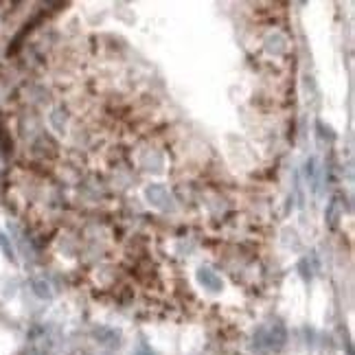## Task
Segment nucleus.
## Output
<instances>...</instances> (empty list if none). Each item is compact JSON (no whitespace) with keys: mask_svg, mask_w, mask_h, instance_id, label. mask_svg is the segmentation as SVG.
Returning a JSON list of instances; mask_svg holds the SVG:
<instances>
[{"mask_svg":"<svg viewBox=\"0 0 355 355\" xmlns=\"http://www.w3.org/2000/svg\"><path fill=\"white\" fill-rule=\"evenodd\" d=\"M145 198H147L149 204L158 208V211H169V208H173V198H171L169 191L162 185H149L145 189Z\"/></svg>","mask_w":355,"mask_h":355,"instance_id":"1","label":"nucleus"},{"mask_svg":"<svg viewBox=\"0 0 355 355\" xmlns=\"http://www.w3.org/2000/svg\"><path fill=\"white\" fill-rule=\"evenodd\" d=\"M134 355H154V353H151V348H149V346H141Z\"/></svg>","mask_w":355,"mask_h":355,"instance_id":"12","label":"nucleus"},{"mask_svg":"<svg viewBox=\"0 0 355 355\" xmlns=\"http://www.w3.org/2000/svg\"><path fill=\"white\" fill-rule=\"evenodd\" d=\"M0 248H3V252H5V255H7V259H11V261H14V248H11L9 239L5 237L3 232H0Z\"/></svg>","mask_w":355,"mask_h":355,"instance_id":"9","label":"nucleus"},{"mask_svg":"<svg viewBox=\"0 0 355 355\" xmlns=\"http://www.w3.org/2000/svg\"><path fill=\"white\" fill-rule=\"evenodd\" d=\"M33 285V291H35V296H40V299H50V285L46 283V281H33L31 283Z\"/></svg>","mask_w":355,"mask_h":355,"instance_id":"7","label":"nucleus"},{"mask_svg":"<svg viewBox=\"0 0 355 355\" xmlns=\"http://www.w3.org/2000/svg\"><path fill=\"white\" fill-rule=\"evenodd\" d=\"M285 46H287V42H285V37L281 33H270L265 37V50L270 55H283Z\"/></svg>","mask_w":355,"mask_h":355,"instance_id":"4","label":"nucleus"},{"mask_svg":"<svg viewBox=\"0 0 355 355\" xmlns=\"http://www.w3.org/2000/svg\"><path fill=\"white\" fill-rule=\"evenodd\" d=\"M325 219H327L329 228H338V221H340V204H338V200H333L331 204L327 206Z\"/></svg>","mask_w":355,"mask_h":355,"instance_id":"6","label":"nucleus"},{"mask_svg":"<svg viewBox=\"0 0 355 355\" xmlns=\"http://www.w3.org/2000/svg\"><path fill=\"white\" fill-rule=\"evenodd\" d=\"M285 342H287V331H285V327L281 325V322H276V325L268 331V348L278 351V348H283Z\"/></svg>","mask_w":355,"mask_h":355,"instance_id":"3","label":"nucleus"},{"mask_svg":"<svg viewBox=\"0 0 355 355\" xmlns=\"http://www.w3.org/2000/svg\"><path fill=\"white\" fill-rule=\"evenodd\" d=\"M94 338H97L99 342H103V344H107V346H114L119 342V333L112 331V329H107V327H99V329H94Z\"/></svg>","mask_w":355,"mask_h":355,"instance_id":"5","label":"nucleus"},{"mask_svg":"<svg viewBox=\"0 0 355 355\" xmlns=\"http://www.w3.org/2000/svg\"><path fill=\"white\" fill-rule=\"evenodd\" d=\"M305 173H307L309 180H314V178H316V160H314V158H309V160H307V164H305Z\"/></svg>","mask_w":355,"mask_h":355,"instance_id":"11","label":"nucleus"},{"mask_svg":"<svg viewBox=\"0 0 355 355\" xmlns=\"http://www.w3.org/2000/svg\"><path fill=\"white\" fill-rule=\"evenodd\" d=\"M198 283L204 289L213 291V294H219V291L224 289V281H221V276L215 274L211 268H200L198 270Z\"/></svg>","mask_w":355,"mask_h":355,"instance_id":"2","label":"nucleus"},{"mask_svg":"<svg viewBox=\"0 0 355 355\" xmlns=\"http://www.w3.org/2000/svg\"><path fill=\"white\" fill-rule=\"evenodd\" d=\"M316 128H318V130L322 132V134H320L322 138H327V136H329V141H333V138H335V136H333V130H331V128H325V123H322V121L316 123Z\"/></svg>","mask_w":355,"mask_h":355,"instance_id":"10","label":"nucleus"},{"mask_svg":"<svg viewBox=\"0 0 355 355\" xmlns=\"http://www.w3.org/2000/svg\"><path fill=\"white\" fill-rule=\"evenodd\" d=\"M299 272H301V276L305 278V281H309V278H312V268H309V259H301V261H299Z\"/></svg>","mask_w":355,"mask_h":355,"instance_id":"8","label":"nucleus"}]
</instances>
